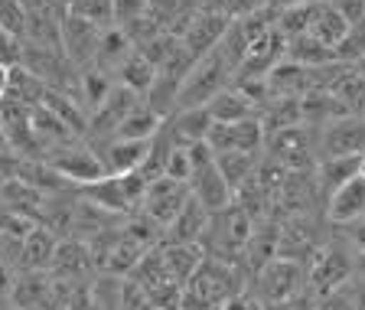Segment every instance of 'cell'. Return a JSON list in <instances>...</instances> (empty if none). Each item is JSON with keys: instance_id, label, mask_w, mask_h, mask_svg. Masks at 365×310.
Returning <instances> with one entry per match:
<instances>
[{"instance_id": "1", "label": "cell", "mask_w": 365, "mask_h": 310, "mask_svg": "<svg viewBox=\"0 0 365 310\" xmlns=\"http://www.w3.org/2000/svg\"><path fill=\"white\" fill-rule=\"evenodd\" d=\"M242 284V274L232 261H222V258H209L205 255L199 261V268L192 271V278L186 281L182 288V307H222L228 297L242 294L238 291Z\"/></svg>"}, {"instance_id": "2", "label": "cell", "mask_w": 365, "mask_h": 310, "mask_svg": "<svg viewBox=\"0 0 365 310\" xmlns=\"http://www.w3.org/2000/svg\"><path fill=\"white\" fill-rule=\"evenodd\" d=\"M235 76V66L225 59L219 46H212L205 56L192 59V66L186 69V76L180 82V95H176V111L180 108H199L212 99L215 91H222L228 85V79Z\"/></svg>"}, {"instance_id": "3", "label": "cell", "mask_w": 365, "mask_h": 310, "mask_svg": "<svg viewBox=\"0 0 365 310\" xmlns=\"http://www.w3.org/2000/svg\"><path fill=\"white\" fill-rule=\"evenodd\" d=\"M147 183L150 180L140 170H134V174H108L101 180L88 183V186H82V196L91 206H98L101 212H108V216H128V212L140 209Z\"/></svg>"}, {"instance_id": "4", "label": "cell", "mask_w": 365, "mask_h": 310, "mask_svg": "<svg viewBox=\"0 0 365 310\" xmlns=\"http://www.w3.org/2000/svg\"><path fill=\"white\" fill-rule=\"evenodd\" d=\"M304 281H307V271L300 261L274 255L258 268V297L267 307L271 304H284L304 291Z\"/></svg>"}, {"instance_id": "5", "label": "cell", "mask_w": 365, "mask_h": 310, "mask_svg": "<svg viewBox=\"0 0 365 310\" xmlns=\"http://www.w3.org/2000/svg\"><path fill=\"white\" fill-rule=\"evenodd\" d=\"M98 23H91L88 16L68 10L59 20V49L76 62V66H91L95 62V53H98V39H101Z\"/></svg>"}, {"instance_id": "6", "label": "cell", "mask_w": 365, "mask_h": 310, "mask_svg": "<svg viewBox=\"0 0 365 310\" xmlns=\"http://www.w3.org/2000/svg\"><path fill=\"white\" fill-rule=\"evenodd\" d=\"M190 199V183L170 180V176H157L147 183L144 199H140V212L147 219H153L160 229H167L170 222L180 216V209Z\"/></svg>"}, {"instance_id": "7", "label": "cell", "mask_w": 365, "mask_h": 310, "mask_svg": "<svg viewBox=\"0 0 365 310\" xmlns=\"http://www.w3.org/2000/svg\"><path fill=\"white\" fill-rule=\"evenodd\" d=\"M46 164L53 166L56 174L62 176L66 183H76V186H88V183L101 180L105 174V164H101V157L95 151H88V147H78V144H66L59 147V151L53 154V157L46 160Z\"/></svg>"}, {"instance_id": "8", "label": "cell", "mask_w": 365, "mask_h": 310, "mask_svg": "<svg viewBox=\"0 0 365 310\" xmlns=\"http://www.w3.org/2000/svg\"><path fill=\"white\" fill-rule=\"evenodd\" d=\"M352 274V261L333 245H323L310 255V268H307V284L317 297L329 294V291L342 288Z\"/></svg>"}, {"instance_id": "9", "label": "cell", "mask_w": 365, "mask_h": 310, "mask_svg": "<svg viewBox=\"0 0 365 310\" xmlns=\"http://www.w3.org/2000/svg\"><path fill=\"white\" fill-rule=\"evenodd\" d=\"M212 154L222 151H255L264 144V128H261V118H245V121H228V124H215L205 134Z\"/></svg>"}, {"instance_id": "10", "label": "cell", "mask_w": 365, "mask_h": 310, "mask_svg": "<svg viewBox=\"0 0 365 310\" xmlns=\"http://www.w3.org/2000/svg\"><path fill=\"white\" fill-rule=\"evenodd\" d=\"M365 151V118L362 114H346L327 124L323 131V144H319V157H349V154Z\"/></svg>"}, {"instance_id": "11", "label": "cell", "mask_w": 365, "mask_h": 310, "mask_svg": "<svg viewBox=\"0 0 365 310\" xmlns=\"http://www.w3.org/2000/svg\"><path fill=\"white\" fill-rule=\"evenodd\" d=\"M228 23L232 20H228L225 14H219V10H199V14H192L190 23H186V30L180 33L182 49H186L192 59L205 56L222 39V33L228 30Z\"/></svg>"}, {"instance_id": "12", "label": "cell", "mask_w": 365, "mask_h": 310, "mask_svg": "<svg viewBox=\"0 0 365 310\" xmlns=\"http://www.w3.org/2000/svg\"><path fill=\"white\" fill-rule=\"evenodd\" d=\"M190 196L196 199L205 212H219V209H225V206L235 199V193H232V186L222 180L219 166H215V160H212V164H205V166H199V170H192V176H190Z\"/></svg>"}, {"instance_id": "13", "label": "cell", "mask_w": 365, "mask_h": 310, "mask_svg": "<svg viewBox=\"0 0 365 310\" xmlns=\"http://www.w3.org/2000/svg\"><path fill=\"white\" fill-rule=\"evenodd\" d=\"M137 101H140V95H134L130 89H124V85H111V91L105 95V101L88 114V131L91 134H114L118 124L128 118V111L137 105Z\"/></svg>"}, {"instance_id": "14", "label": "cell", "mask_w": 365, "mask_h": 310, "mask_svg": "<svg viewBox=\"0 0 365 310\" xmlns=\"http://www.w3.org/2000/svg\"><path fill=\"white\" fill-rule=\"evenodd\" d=\"M327 209L336 226H352L356 219H362L365 216V180L362 176L356 174L352 180L336 186L327 196Z\"/></svg>"}, {"instance_id": "15", "label": "cell", "mask_w": 365, "mask_h": 310, "mask_svg": "<svg viewBox=\"0 0 365 310\" xmlns=\"http://www.w3.org/2000/svg\"><path fill=\"white\" fill-rule=\"evenodd\" d=\"M157 249H160V258H163L167 274L180 284V288H186V281L192 278V271H196L199 261L205 258V251L199 242H163V245H157Z\"/></svg>"}, {"instance_id": "16", "label": "cell", "mask_w": 365, "mask_h": 310, "mask_svg": "<svg viewBox=\"0 0 365 310\" xmlns=\"http://www.w3.org/2000/svg\"><path fill=\"white\" fill-rule=\"evenodd\" d=\"M150 147H153V137L150 141H128V137H114L108 144L105 157V174H134L144 166V160L150 157Z\"/></svg>"}, {"instance_id": "17", "label": "cell", "mask_w": 365, "mask_h": 310, "mask_svg": "<svg viewBox=\"0 0 365 310\" xmlns=\"http://www.w3.org/2000/svg\"><path fill=\"white\" fill-rule=\"evenodd\" d=\"M205 111H209V118H212L215 124H228V121H245V118H258V105L248 99V95H242V91L232 85V89H222L215 91L212 99L205 101Z\"/></svg>"}, {"instance_id": "18", "label": "cell", "mask_w": 365, "mask_h": 310, "mask_svg": "<svg viewBox=\"0 0 365 310\" xmlns=\"http://www.w3.org/2000/svg\"><path fill=\"white\" fill-rule=\"evenodd\" d=\"M56 245H59V235L53 232V229L46 226H33L30 235L20 242V261L30 271H43V268L53 265V255H56Z\"/></svg>"}, {"instance_id": "19", "label": "cell", "mask_w": 365, "mask_h": 310, "mask_svg": "<svg viewBox=\"0 0 365 310\" xmlns=\"http://www.w3.org/2000/svg\"><path fill=\"white\" fill-rule=\"evenodd\" d=\"M30 131L36 137V144H49V147H66V144H76V131L62 124L53 111L46 105H33L30 108Z\"/></svg>"}, {"instance_id": "20", "label": "cell", "mask_w": 365, "mask_h": 310, "mask_svg": "<svg viewBox=\"0 0 365 310\" xmlns=\"http://www.w3.org/2000/svg\"><path fill=\"white\" fill-rule=\"evenodd\" d=\"M46 89H49V85H46L43 79H39L36 72H33V69H26L23 62H16V66H10L7 95H4V99L16 101V105L33 108V105H39V101H43Z\"/></svg>"}, {"instance_id": "21", "label": "cell", "mask_w": 365, "mask_h": 310, "mask_svg": "<svg viewBox=\"0 0 365 310\" xmlns=\"http://www.w3.org/2000/svg\"><path fill=\"white\" fill-rule=\"evenodd\" d=\"M209 216H212V212H205L202 206L190 196L186 206L180 209V216L167 226V232H170L167 242H199L205 235V229H209Z\"/></svg>"}, {"instance_id": "22", "label": "cell", "mask_w": 365, "mask_h": 310, "mask_svg": "<svg viewBox=\"0 0 365 310\" xmlns=\"http://www.w3.org/2000/svg\"><path fill=\"white\" fill-rule=\"evenodd\" d=\"M215 166H219L222 180L235 193V189H242L251 176L258 174V154L255 151H222V154H215Z\"/></svg>"}, {"instance_id": "23", "label": "cell", "mask_w": 365, "mask_h": 310, "mask_svg": "<svg viewBox=\"0 0 365 310\" xmlns=\"http://www.w3.org/2000/svg\"><path fill=\"white\" fill-rule=\"evenodd\" d=\"M147 245H140L137 239H130L128 232H118L114 235V242L108 245L105 258H101V268H105L108 274H130L134 271V265L144 258Z\"/></svg>"}, {"instance_id": "24", "label": "cell", "mask_w": 365, "mask_h": 310, "mask_svg": "<svg viewBox=\"0 0 365 310\" xmlns=\"http://www.w3.org/2000/svg\"><path fill=\"white\" fill-rule=\"evenodd\" d=\"M163 121H167V118H160L153 108H147L144 101H137V105L128 111V118L118 124L114 137H128V141H150V137H157L160 131H163Z\"/></svg>"}, {"instance_id": "25", "label": "cell", "mask_w": 365, "mask_h": 310, "mask_svg": "<svg viewBox=\"0 0 365 310\" xmlns=\"http://www.w3.org/2000/svg\"><path fill=\"white\" fill-rule=\"evenodd\" d=\"M49 268H53L56 274H62V278H78V274H85L91 268L88 242H82V239H66V242H59Z\"/></svg>"}, {"instance_id": "26", "label": "cell", "mask_w": 365, "mask_h": 310, "mask_svg": "<svg viewBox=\"0 0 365 310\" xmlns=\"http://www.w3.org/2000/svg\"><path fill=\"white\" fill-rule=\"evenodd\" d=\"M319 10V0H300V4H284L277 7V16H274V30L281 33L284 39L300 36V33L310 30L313 16Z\"/></svg>"}, {"instance_id": "27", "label": "cell", "mask_w": 365, "mask_h": 310, "mask_svg": "<svg viewBox=\"0 0 365 310\" xmlns=\"http://www.w3.org/2000/svg\"><path fill=\"white\" fill-rule=\"evenodd\" d=\"M118 79H121L118 85H124V89H130L134 95H140V99H144L147 89H150L153 79H157V66H153L144 53L130 49V56L121 62V66H118Z\"/></svg>"}, {"instance_id": "28", "label": "cell", "mask_w": 365, "mask_h": 310, "mask_svg": "<svg viewBox=\"0 0 365 310\" xmlns=\"http://www.w3.org/2000/svg\"><path fill=\"white\" fill-rule=\"evenodd\" d=\"M258 118H261L264 134L281 131V128H294V124H304V118H300V99H297V95H277V99H271L264 108H261Z\"/></svg>"}, {"instance_id": "29", "label": "cell", "mask_w": 365, "mask_h": 310, "mask_svg": "<svg viewBox=\"0 0 365 310\" xmlns=\"http://www.w3.org/2000/svg\"><path fill=\"white\" fill-rule=\"evenodd\" d=\"M284 59L297 62V66H329L336 62L333 49L310 36V33H300V36H290L284 43Z\"/></svg>"}, {"instance_id": "30", "label": "cell", "mask_w": 365, "mask_h": 310, "mask_svg": "<svg viewBox=\"0 0 365 310\" xmlns=\"http://www.w3.org/2000/svg\"><path fill=\"white\" fill-rule=\"evenodd\" d=\"M209 128H212V118H209L205 105L180 108L173 118V131H170V134H173V144H192V141H205Z\"/></svg>"}, {"instance_id": "31", "label": "cell", "mask_w": 365, "mask_h": 310, "mask_svg": "<svg viewBox=\"0 0 365 310\" xmlns=\"http://www.w3.org/2000/svg\"><path fill=\"white\" fill-rule=\"evenodd\" d=\"M346 30H349V20H346L333 4H319V10H317V16H313V23H310V30L307 33H310L317 43L336 49V43L346 36Z\"/></svg>"}, {"instance_id": "32", "label": "cell", "mask_w": 365, "mask_h": 310, "mask_svg": "<svg viewBox=\"0 0 365 310\" xmlns=\"http://www.w3.org/2000/svg\"><path fill=\"white\" fill-rule=\"evenodd\" d=\"M39 105L49 108V111H53L62 124H68V128L76 131V134H85V131H88V118H85L82 105H78L76 99H68L66 91L46 89V95H43V101H39Z\"/></svg>"}, {"instance_id": "33", "label": "cell", "mask_w": 365, "mask_h": 310, "mask_svg": "<svg viewBox=\"0 0 365 310\" xmlns=\"http://www.w3.org/2000/svg\"><path fill=\"white\" fill-rule=\"evenodd\" d=\"M130 49H134V43L128 39V33H124L121 26H105V30H101V39H98L95 62H98V69L121 66V62L130 56Z\"/></svg>"}, {"instance_id": "34", "label": "cell", "mask_w": 365, "mask_h": 310, "mask_svg": "<svg viewBox=\"0 0 365 310\" xmlns=\"http://www.w3.org/2000/svg\"><path fill=\"white\" fill-rule=\"evenodd\" d=\"M356 174H359V154H349V157H327L319 164V189L329 196L336 186L352 180Z\"/></svg>"}, {"instance_id": "35", "label": "cell", "mask_w": 365, "mask_h": 310, "mask_svg": "<svg viewBox=\"0 0 365 310\" xmlns=\"http://www.w3.org/2000/svg\"><path fill=\"white\" fill-rule=\"evenodd\" d=\"M333 56H336V62H342V66H356V62L362 59L365 56V20L349 23V30H346V36L336 43Z\"/></svg>"}, {"instance_id": "36", "label": "cell", "mask_w": 365, "mask_h": 310, "mask_svg": "<svg viewBox=\"0 0 365 310\" xmlns=\"http://www.w3.org/2000/svg\"><path fill=\"white\" fill-rule=\"evenodd\" d=\"M108 91H111V79H108L105 69H88L82 76V105L88 108V114L105 101Z\"/></svg>"}, {"instance_id": "37", "label": "cell", "mask_w": 365, "mask_h": 310, "mask_svg": "<svg viewBox=\"0 0 365 310\" xmlns=\"http://www.w3.org/2000/svg\"><path fill=\"white\" fill-rule=\"evenodd\" d=\"M163 176L180 180V183H190L192 164H190V154H186V144H170L167 157H163Z\"/></svg>"}, {"instance_id": "38", "label": "cell", "mask_w": 365, "mask_h": 310, "mask_svg": "<svg viewBox=\"0 0 365 310\" xmlns=\"http://www.w3.org/2000/svg\"><path fill=\"white\" fill-rule=\"evenodd\" d=\"M16 304L20 307H26V310H33V307H39V304L49 297V288H46V281L43 278H36V274H30V278H23L20 284H16Z\"/></svg>"}, {"instance_id": "39", "label": "cell", "mask_w": 365, "mask_h": 310, "mask_svg": "<svg viewBox=\"0 0 365 310\" xmlns=\"http://www.w3.org/2000/svg\"><path fill=\"white\" fill-rule=\"evenodd\" d=\"M0 26L14 36L26 33V10H23L20 0H0Z\"/></svg>"}, {"instance_id": "40", "label": "cell", "mask_w": 365, "mask_h": 310, "mask_svg": "<svg viewBox=\"0 0 365 310\" xmlns=\"http://www.w3.org/2000/svg\"><path fill=\"white\" fill-rule=\"evenodd\" d=\"M0 62H4V66H16V62H23V43H20V36L7 33L4 26H0Z\"/></svg>"}, {"instance_id": "41", "label": "cell", "mask_w": 365, "mask_h": 310, "mask_svg": "<svg viewBox=\"0 0 365 310\" xmlns=\"http://www.w3.org/2000/svg\"><path fill=\"white\" fill-rule=\"evenodd\" d=\"M346 284H349V281H346ZM346 284L329 291V294H323L313 310H352V297H349V288H346Z\"/></svg>"}, {"instance_id": "42", "label": "cell", "mask_w": 365, "mask_h": 310, "mask_svg": "<svg viewBox=\"0 0 365 310\" xmlns=\"http://www.w3.org/2000/svg\"><path fill=\"white\" fill-rule=\"evenodd\" d=\"M261 7H267V0H225V10H222V14H225L228 20H238V16H248Z\"/></svg>"}, {"instance_id": "43", "label": "cell", "mask_w": 365, "mask_h": 310, "mask_svg": "<svg viewBox=\"0 0 365 310\" xmlns=\"http://www.w3.org/2000/svg\"><path fill=\"white\" fill-rule=\"evenodd\" d=\"M333 7L339 10V14L346 16L349 23L365 20V4H362V0H333Z\"/></svg>"}, {"instance_id": "44", "label": "cell", "mask_w": 365, "mask_h": 310, "mask_svg": "<svg viewBox=\"0 0 365 310\" xmlns=\"http://www.w3.org/2000/svg\"><path fill=\"white\" fill-rule=\"evenodd\" d=\"M349 239H352V245H356V249L365 255V219L352 222V235H349Z\"/></svg>"}, {"instance_id": "45", "label": "cell", "mask_w": 365, "mask_h": 310, "mask_svg": "<svg viewBox=\"0 0 365 310\" xmlns=\"http://www.w3.org/2000/svg\"><path fill=\"white\" fill-rule=\"evenodd\" d=\"M219 310H255V304H251L245 294H235V297H228Z\"/></svg>"}, {"instance_id": "46", "label": "cell", "mask_w": 365, "mask_h": 310, "mask_svg": "<svg viewBox=\"0 0 365 310\" xmlns=\"http://www.w3.org/2000/svg\"><path fill=\"white\" fill-rule=\"evenodd\" d=\"M346 288H349V284H346ZM349 297H352V310H365V284L349 288Z\"/></svg>"}, {"instance_id": "47", "label": "cell", "mask_w": 365, "mask_h": 310, "mask_svg": "<svg viewBox=\"0 0 365 310\" xmlns=\"http://www.w3.org/2000/svg\"><path fill=\"white\" fill-rule=\"evenodd\" d=\"M7 79H10V66H4V62H0V99L7 95Z\"/></svg>"}, {"instance_id": "48", "label": "cell", "mask_w": 365, "mask_h": 310, "mask_svg": "<svg viewBox=\"0 0 365 310\" xmlns=\"http://www.w3.org/2000/svg\"><path fill=\"white\" fill-rule=\"evenodd\" d=\"M359 176H362V180H365V151L359 154Z\"/></svg>"}, {"instance_id": "49", "label": "cell", "mask_w": 365, "mask_h": 310, "mask_svg": "<svg viewBox=\"0 0 365 310\" xmlns=\"http://www.w3.org/2000/svg\"><path fill=\"white\" fill-rule=\"evenodd\" d=\"M352 69H356L359 76H362V79H365V56H362V59H359V62H356V66H352Z\"/></svg>"}, {"instance_id": "50", "label": "cell", "mask_w": 365, "mask_h": 310, "mask_svg": "<svg viewBox=\"0 0 365 310\" xmlns=\"http://www.w3.org/2000/svg\"><path fill=\"white\" fill-rule=\"evenodd\" d=\"M0 151H10V144H7V134H4V128H0Z\"/></svg>"}, {"instance_id": "51", "label": "cell", "mask_w": 365, "mask_h": 310, "mask_svg": "<svg viewBox=\"0 0 365 310\" xmlns=\"http://www.w3.org/2000/svg\"><path fill=\"white\" fill-rule=\"evenodd\" d=\"M62 4H72V0H62Z\"/></svg>"}]
</instances>
